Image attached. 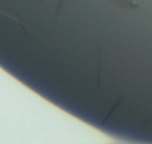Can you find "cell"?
I'll list each match as a JSON object with an SVG mask.
<instances>
[{"label":"cell","instance_id":"cell-1","mask_svg":"<svg viewBox=\"0 0 152 144\" xmlns=\"http://www.w3.org/2000/svg\"><path fill=\"white\" fill-rule=\"evenodd\" d=\"M117 6L123 7L125 10H136L139 7V4L136 3L135 0H113Z\"/></svg>","mask_w":152,"mask_h":144}]
</instances>
